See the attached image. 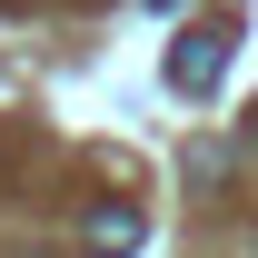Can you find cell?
<instances>
[{"instance_id":"2","label":"cell","mask_w":258,"mask_h":258,"mask_svg":"<svg viewBox=\"0 0 258 258\" xmlns=\"http://www.w3.org/2000/svg\"><path fill=\"white\" fill-rule=\"evenodd\" d=\"M90 248L99 258H129L139 248V209H90Z\"/></svg>"},{"instance_id":"1","label":"cell","mask_w":258,"mask_h":258,"mask_svg":"<svg viewBox=\"0 0 258 258\" xmlns=\"http://www.w3.org/2000/svg\"><path fill=\"white\" fill-rule=\"evenodd\" d=\"M219 70H228V30H189L179 50H169V80H179L189 99H209V90H219Z\"/></svg>"}]
</instances>
